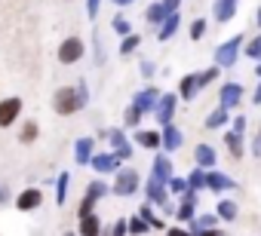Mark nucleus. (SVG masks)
Masks as SVG:
<instances>
[{
	"label": "nucleus",
	"mask_w": 261,
	"mask_h": 236,
	"mask_svg": "<svg viewBox=\"0 0 261 236\" xmlns=\"http://www.w3.org/2000/svg\"><path fill=\"white\" fill-rule=\"evenodd\" d=\"M89 104V83L77 80L74 86H59L53 92V110L59 116H74Z\"/></svg>",
	"instance_id": "f257e3e1"
},
{
	"label": "nucleus",
	"mask_w": 261,
	"mask_h": 236,
	"mask_svg": "<svg viewBox=\"0 0 261 236\" xmlns=\"http://www.w3.org/2000/svg\"><path fill=\"white\" fill-rule=\"evenodd\" d=\"M142 187H145V178L139 175L136 166H129V163L111 178V193H114V196H136Z\"/></svg>",
	"instance_id": "f03ea898"
},
{
	"label": "nucleus",
	"mask_w": 261,
	"mask_h": 236,
	"mask_svg": "<svg viewBox=\"0 0 261 236\" xmlns=\"http://www.w3.org/2000/svg\"><path fill=\"white\" fill-rule=\"evenodd\" d=\"M142 193H145V199H148L151 205L160 209V215H172V218H175V202H172V193H169V187H166L163 181H157V178L148 175Z\"/></svg>",
	"instance_id": "7ed1b4c3"
},
{
	"label": "nucleus",
	"mask_w": 261,
	"mask_h": 236,
	"mask_svg": "<svg viewBox=\"0 0 261 236\" xmlns=\"http://www.w3.org/2000/svg\"><path fill=\"white\" fill-rule=\"evenodd\" d=\"M108 193H111V184H108L105 178H92V181L86 184V190H83L80 202H77V221H80V218H86V215H92V212H95V205H98Z\"/></svg>",
	"instance_id": "20e7f679"
},
{
	"label": "nucleus",
	"mask_w": 261,
	"mask_h": 236,
	"mask_svg": "<svg viewBox=\"0 0 261 236\" xmlns=\"http://www.w3.org/2000/svg\"><path fill=\"white\" fill-rule=\"evenodd\" d=\"M246 34H233V37H227L224 43H218L215 46V55H212V62L221 68V71H227V68H233L237 65V58L243 55V46H246Z\"/></svg>",
	"instance_id": "39448f33"
},
{
	"label": "nucleus",
	"mask_w": 261,
	"mask_h": 236,
	"mask_svg": "<svg viewBox=\"0 0 261 236\" xmlns=\"http://www.w3.org/2000/svg\"><path fill=\"white\" fill-rule=\"evenodd\" d=\"M95 138H101V141H108L111 148L108 151H114L123 163H129L133 160V144H129V135H126V129L123 126H111V129H98L95 132Z\"/></svg>",
	"instance_id": "423d86ee"
},
{
	"label": "nucleus",
	"mask_w": 261,
	"mask_h": 236,
	"mask_svg": "<svg viewBox=\"0 0 261 236\" xmlns=\"http://www.w3.org/2000/svg\"><path fill=\"white\" fill-rule=\"evenodd\" d=\"M83 55H86V43H83V37H77V34L65 37V40L59 43V49H56V58H59L62 65H77V62H83Z\"/></svg>",
	"instance_id": "0eeeda50"
},
{
	"label": "nucleus",
	"mask_w": 261,
	"mask_h": 236,
	"mask_svg": "<svg viewBox=\"0 0 261 236\" xmlns=\"http://www.w3.org/2000/svg\"><path fill=\"white\" fill-rule=\"evenodd\" d=\"M123 166H126V163H123L114 151H95V157H92V163H89V169H92L98 178H105V175H111V178H114Z\"/></svg>",
	"instance_id": "6e6552de"
},
{
	"label": "nucleus",
	"mask_w": 261,
	"mask_h": 236,
	"mask_svg": "<svg viewBox=\"0 0 261 236\" xmlns=\"http://www.w3.org/2000/svg\"><path fill=\"white\" fill-rule=\"evenodd\" d=\"M22 110H25V101L19 95L0 98V129H13L22 120Z\"/></svg>",
	"instance_id": "1a4fd4ad"
},
{
	"label": "nucleus",
	"mask_w": 261,
	"mask_h": 236,
	"mask_svg": "<svg viewBox=\"0 0 261 236\" xmlns=\"http://www.w3.org/2000/svg\"><path fill=\"white\" fill-rule=\"evenodd\" d=\"M178 92H163V98H160V104H157V110H154V120H157V126L163 129V126H169V123H175V113H178Z\"/></svg>",
	"instance_id": "9d476101"
},
{
	"label": "nucleus",
	"mask_w": 261,
	"mask_h": 236,
	"mask_svg": "<svg viewBox=\"0 0 261 236\" xmlns=\"http://www.w3.org/2000/svg\"><path fill=\"white\" fill-rule=\"evenodd\" d=\"M243 98H246L243 83L227 80V83H221V86H218V104H221V107H227V110H240Z\"/></svg>",
	"instance_id": "9b49d317"
},
{
	"label": "nucleus",
	"mask_w": 261,
	"mask_h": 236,
	"mask_svg": "<svg viewBox=\"0 0 261 236\" xmlns=\"http://www.w3.org/2000/svg\"><path fill=\"white\" fill-rule=\"evenodd\" d=\"M197 202H200V193L188 187V190H185V196H178V202H175V221L188 227V224L200 215V212H197Z\"/></svg>",
	"instance_id": "f8f14e48"
},
{
	"label": "nucleus",
	"mask_w": 261,
	"mask_h": 236,
	"mask_svg": "<svg viewBox=\"0 0 261 236\" xmlns=\"http://www.w3.org/2000/svg\"><path fill=\"white\" fill-rule=\"evenodd\" d=\"M160 98H163V89L160 86H142L136 95H133V107H139L142 113H154L157 110V104H160Z\"/></svg>",
	"instance_id": "ddd939ff"
},
{
	"label": "nucleus",
	"mask_w": 261,
	"mask_h": 236,
	"mask_svg": "<svg viewBox=\"0 0 261 236\" xmlns=\"http://www.w3.org/2000/svg\"><path fill=\"white\" fill-rule=\"evenodd\" d=\"M43 205V187L40 184H31V187H25V190H19L16 193V212H34V209H40Z\"/></svg>",
	"instance_id": "4468645a"
},
{
	"label": "nucleus",
	"mask_w": 261,
	"mask_h": 236,
	"mask_svg": "<svg viewBox=\"0 0 261 236\" xmlns=\"http://www.w3.org/2000/svg\"><path fill=\"white\" fill-rule=\"evenodd\" d=\"M160 141H163V154H175V151H181L185 148V132L175 126V123H169V126H163L160 129Z\"/></svg>",
	"instance_id": "2eb2a0df"
},
{
	"label": "nucleus",
	"mask_w": 261,
	"mask_h": 236,
	"mask_svg": "<svg viewBox=\"0 0 261 236\" xmlns=\"http://www.w3.org/2000/svg\"><path fill=\"white\" fill-rule=\"evenodd\" d=\"M95 135H80L77 141H74V163L77 166H89L92 163V157H95Z\"/></svg>",
	"instance_id": "dca6fc26"
},
{
	"label": "nucleus",
	"mask_w": 261,
	"mask_h": 236,
	"mask_svg": "<svg viewBox=\"0 0 261 236\" xmlns=\"http://www.w3.org/2000/svg\"><path fill=\"white\" fill-rule=\"evenodd\" d=\"M206 190H212V193H218V196H224V193H230V190H237V181H233L230 175H224V172H218V169H212V172H206Z\"/></svg>",
	"instance_id": "f3484780"
},
{
	"label": "nucleus",
	"mask_w": 261,
	"mask_h": 236,
	"mask_svg": "<svg viewBox=\"0 0 261 236\" xmlns=\"http://www.w3.org/2000/svg\"><path fill=\"white\" fill-rule=\"evenodd\" d=\"M237 10H240V0H212V22L227 25V22H233Z\"/></svg>",
	"instance_id": "a211bd4d"
},
{
	"label": "nucleus",
	"mask_w": 261,
	"mask_h": 236,
	"mask_svg": "<svg viewBox=\"0 0 261 236\" xmlns=\"http://www.w3.org/2000/svg\"><path fill=\"white\" fill-rule=\"evenodd\" d=\"M175 175V169H172V157L169 154H163V151H157V157L151 160V178H157V181H163V184H169V178Z\"/></svg>",
	"instance_id": "6ab92c4d"
},
{
	"label": "nucleus",
	"mask_w": 261,
	"mask_h": 236,
	"mask_svg": "<svg viewBox=\"0 0 261 236\" xmlns=\"http://www.w3.org/2000/svg\"><path fill=\"white\" fill-rule=\"evenodd\" d=\"M194 163L200 166V169H206V172H212L215 166H218V151L209 144V141H200L197 148H194Z\"/></svg>",
	"instance_id": "aec40b11"
},
{
	"label": "nucleus",
	"mask_w": 261,
	"mask_h": 236,
	"mask_svg": "<svg viewBox=\"0 0 261 236\" xmlns=\"http://www.w3.org/2000/svg\"><path fill=\"white\" fill-rule=\"evenodd\" d=\"M129 138H133L139 148H145V151H160L163 148V141H160V129H136L133 135H129Z\"/></svg>",
	"instance_id": "412c9836"
},
{
	"label": "nucleus",
	"mask_w": 261,
	"mask_h": 236,
	"mask_svg": "<svg viewBox=\"0 0 261 236\" xmlns=\"http://www.w3.org/2000/svg\"><path fill=\"white\" fill-rule=\"evenodd\" d=\"M200 92H203V86H200V71H197V74H185V77L178 80V98H181V101H194Z\"/></svg>",
	"instance_id": "4be33fe9"
},
{
	"label": "nucleus",
	"mask_w": 261,
	"mask_h": 236,
	"mask_svg": "<svg viewBox=\"0 0 261 236\" xmlns=\"http://www.w3.org/2000/svg\"><path fill=\"white\" fill-rule=\"evenodd\" d=\"M139 215H142V218H145V221L151 224V230H160V233H166V230H169L166 218H163V215H157V205H151L148 199H145V202L139 205Z\"/></svg>",
	"instance_id": "5701e85b"
},
{
	"label": "nucleus",
	"mask_w": 261,
	"mask_h": 236,
	"mask_svg": "<svg viewBox=\"0 0 261 236\" xmlns=\"http://www.w3.org/2000/svg\"><path fill=\"white\" fill-rule=\"evenodd\" d=\"M101 233H105V221L95 212L77 221V236H101Z\"/></svg>",
	"instance_id": "b1692460"
},
{
	"label": "nucleus",
	"mask_w": 261,
	"mask_h": 236,
	"mask_svg": "<svg viewBox=\"0 0 261 236\" xmlns=\"http://www.w3.org/2000/svg\"><path fill=\"white\" fill-rule=\"evenodd\" d=\"M224 148H227V154H230V160L237 163V160H243L246 157V135H237V132H224Z\"/></svg>",
	"instance_id": "393cba45"
},
{
	"label": "nucleus",
	"mask_w": 261,
	"mask_h": 236,
	"mask_svg": "<svg viewBox=\"0 0 261 236\" xmlns=\"http://www.w3.org/2000/svg\"><path fill=\"white\" fill-rule=\"evenodd\" d=\"M227 126H230V110H227V107L218 104V107H212V110L206 113V129H209V132H212V129H227Z\"/></svg>",
	"instance_id": "a878e982"
},
{
	"label": "nucleus",
	"mask_w": 261,
	"mask_h": 236,
	"mask_svg": "<svg viewBox=\"0 0 261 236\" xmlns=\"http://www.w3.org/2000/svg\"><path fill=\"white\" fill-rule=\"evenodd\" d=\"M16 138H19V144H34L37 138H40V123L37 120H22L19 123V132H16Z\"/></svg>",
	"instance_id": "bb28decb"
},
{
	"label": "nucleus",
	"mask_w": 261,
	"mask_h": 236,
	"mask_svg": "<svg viewBox=\"0 0 261 236\" xmlns=\"http://www.w3.org/2000/svg\"><path fill=\"white\" fill-rule=\"evenodd\" d=\"M215 215L221 218V224H230V221L240 218V205H237L230 196H221V199L215 202Z\"/></svg>",
	"instance_id": "cd10ccee"
},
{
	"label": "nucleus",
	"mask_w": 261,
	"mask_h": 236,
	"mask_svg": "<svg viewBox=\"0 0 261 236\" xmlns=\"http://www.w3.org/2000/svg\"><path fill=\"white\" fill-rule=\"evenodd\" d=\"M212 227H221V218H218L215 212H203V215H197V218L188 224V230L197 233V236H200L203 230H212Z\"/></svg>",
	"instance_id": "c85d7f7f"
},
{
	"label": "nucleus",
	"mask_w": 261,
	"mask_h": 236,
	"mask_svg": "<svg viewBox=\"0 0 261 236\" xmlns=\"http://www.w3.org/2000/svg\"><path fill=\"white\" fill-rule=\"evenodd\" d=\"M178 28H181V16H178V13H172V16H169V19L157 28V40H160V43L172 40V37L178 34Z\"/></svg>",
	"instance_id": "c756f323"
},
{
	"label": "nucleus",
	"mask_w": 261,
	"mask_h": 236,
	"mask_svg": "<svg viewBox=\"0 0 261 236\" xmlns=\"http://www.w3.org/2000/svg\"><path fill=\"white\" fill-rule=\"evenodd\" d=\"M68 187H71V172H59L56 175V184H53V190H56V205L62 209L65 202H68Z\"/></svg>",
	"instance_id": "7c9ffc66"
},
{
	"label": "nucleus",
	"mask_w": 261,
	"mask_h": 236,
	"mask_svg": "<svg viewBox=\"0 0 261 236\" xmlns=\"http://www.w3.org/2000/svg\"><path fill=\"white\" fill-rule=\"evenodd\" d=\"M166 19H169V13L163 10V4H160V0H154V4L145 10V22H148V25H154V28H160Z\"/></svg>",
	"instance_id": "2f4dec72"
},
{
	"label": "nucleus",
	"mask_w": 261,
	"mask_h": 236,
	"mask_svg": "<svg viewBox=\"0 0 261 236\" xmlns=\"http://www.w3.org/2000/svg\"><path fill=\"white\" fill-rule=\"evenodd\" d=\"M142 110L139 107H133V104H129L126 110H123V129H129V132H136V129H142Z\"/></svg>",
	"instance_id": "473e14b6"
},
{
	"label": "nucleus",
	"mask_w": 261,
	"mask_h": 236,
	"mask_svg": "<svg viewBox=\"0 0 261 236\" xmlns=\"http://www.w3.org/2000/svg\"><path fill=\"white\" fill-rule=\"evenodd\" d=\"M126 224H129V236H148V233H151V224H148L139 212H136L133 218H126Z\"/></svg>",
	"instance_id": "72a5a7b5"
},
{
	"label": "nucleus",
	"mask_w": 261,
	"mask_h": 236,
	"mask_svg": "<svg viewBox=\"0 0 261 236\" xmlns=\"http://www.w3.org/2000/svg\"><path fill=\"white\" fill-rule=\"evenodd\" d=\"M139 46H142V34H139V31H133L129 37H123V40H120L117 52H120V55H133V52H136Z\"/></svg>",
	"instance_id": "f704fd0d"
},
{
	"label": "nucleus",
	"mask_w": 261,
	"mask_h": 236,
	"mask_svg": "<svg viewBox=\"0 0 261 236\" xmlns=\"http://www.w3.org/2000/svg\"><path fill=\"white\" fill-rule=\"evenodd\" d=\"M188 187L191 190H206V169H200V166H194L191 172H188Z\"/></svg>",
	"instance_id": "c9c22d12"
},
{
	"label": "nucleus",
	"mask_w": 261,
	"mask_h": 236,
	"mask_svg": "<svg viewBox=\"0 0 261 236\" xmlns=\"http://www.w3.org/2000/svg\"><path fill=\"white\" fill-rule=\"evenodd\" d=\"M206 28H209V19H194L191 28H188V37H191L194 43H200V40L206 37Z\"/></svg>",
	"instance_id": "e433bc0d"
},
{
	"label": "nucleus",
	"mask_w": 261,
	"mask_h": 236,
	"mask_svg": "<svg viewBox=\"0 0 261 236\" xmlns=\"http://www.w3.org/2000/svg\"><path fill=\"white\" fill-rule=\"evenodd\" d=\"M243 55H246V58H252V62H261V34L246 40V46H243Z\"/></svg>",
	"instance_id": "4c0bfd02"
},
{
	"label": "nucleus",
	"mask_w": 261,
	"mask_h": 236,
	"mask_svg": "<svg viewBox=\"0 0 261 236\" xmlns=\"http://www.w3.org/2000/svg\"><path fill=\"white\" fill-rule=\"evenodd\" d=\"M111 31H114L117 37H129V34H133V25L126 22V16H114V19H111Z\"/></svg>",
	"instance_id": "58836bf2"
},
{
	"label": "nucleus",
	"mask_w": 261,
	"mask_h": 236,
	"mask_svg": "<svg viewBox=\"0 0 261 236\" xmlns=\"http://www.w3.org/2000/svg\"><path fill=\"white\" fill-rule=\"evenodd\" d=\"M166 187H169L172 196H185V190H188V175H172Z\"/></svg>",
	"instance_id": "ea45409f"
},
{
	"label": "nucleus",
	"mask_w": 261,
	"mask_h": 236,
	"mask_svg": "<svg viewBox=\"0 0 261 236\" xmlns=\"http://www.w3.org/2000/svg\"><path fill=\"white\" fill-rule=\"evenodd\" d=\"M101 236H129V224H126V218L111 221V227H105V233H101Z\"/></svg>",
	"instance_id": "a19ab883"
},
{
	"label": "nucleus",
	"mask_w": 261,
	"mask_h": 236,
	"mask_svg": "<svg viewBox=\"0 0 261 236\" xmlns=\"http://www.w3.org/2000/svg\"><path fill=\"white\" fill-rule=\"evenodd\" d=\"M218 74H221V68H218V65H209L206 71H200V86L206 89L209 83H215V80H218Z\"/></svg>",
	"instance_id": "79ce46f5"
},
{
	"label": "nucleus",
	"mask_w": 261,
	"mask_h": 236,
	"mask_svg": "<svg viewBox=\"0 0 261 236\" xmlns=\"http://www.w3.org/2000/svg\"><path fill=\"white\" fill-rule=\"evenodd\" d=\"M246 126H249L246 113H233V120H230V132H237V135H246Z\"/></svg>",
	"instance_id": "37998d69"
},
{
	"label": "nucleus",
	"mask_w": 261,
	"mask_h": 236,
	"mask_svg": "<svg viewBox=\"0 0 261 236\" xmlns=\"http://www.w3.org/2000/svg\"><path fill=\"white\" fill-rule=\"evenodd\" d=\"M92 52H95V65H105V46L98 34H92Z\"/></svg>",
	"instance_id": "c03bdc74"
},
{
	"label": "nucleus",
	"mask_w": 261,
	"mask_h": 236,
	"mask_svg": "<svg viewBox=\"0 0 261 236\" xmlns=\"http://www.w3.org/2000/svg\"><path fill=\"white\" fill-rule=\"evenodd\" d=\"M139 71H142V77H145V80H151V77L157 74V65H154L151 58H142V65H139Z\"/></svg>",
	"instance_id": "a18cd8bd"
},
{
	"label": "nucleus",
	"mask_w": 261,
	"mask_h": 236,
	"mask_svg": "<svg viewBox=\"0 0 261 236\" xmlns=\"http://www.w3.org/2000/svg\"><path fill=\"white\" fill-rule=\"evenodd\" d=\"M98 13H101V0H86V16L98 19Z\"/></svg>",
	"instance_id": "49530a36"
},
{
	"label": "nucleus",
	"mask_w": 261,
	"mask_h": 236,
	"mask_svg": "<svg viewBox=\"0 0 261 236\" xmlns=\"http://www.w3.org/2000/svg\"><path fill=\"white\" fill-rule=\"evenodd\" d=\"M160 4H163V10L172 16V13H181V0H160Z\"/></svg>",
	"instance_id": "de8ad7c7"
},
{
	"label": "nucleus",
	"mask_w": 261,
	"mask_h": 236,
	"mask_svg": "<svg viewBox=\"0 0 261 236\" xmlns=\"http://www.w3.org/2000/svg\"><path fill=\"white\" fill-rule=\"evenodd\" d=\"M166 236H197V233H191L185 224H178V227H169V230H166Z\"/></svg>",
	"instance_id": "09e8293b"
},
{
	"label": "nucleus",
	"mask_w": 261,
	"mask_h": 236,
	"mask_svg": "<svg viewBox=\"0 0 261 236\" xmlns=\"http://www.w3.org/2000/svg\"><path fill=\"white\" fill-rule=\"evenodd\" d=\"M249 151H252L255 157H261V135H252V144H249Z\"/></svg>",
	"instance_id": "8fccbe9b"
},
{
	"label": "nucleus",
	"mask_w": 261,
	"mask_h": 236,
	"mask_svg": "<svg viewBox=\"0 0 261 236\" xmlns=\"http://www.w3.org/2000/svg\"><path fill=\"white\" fill-rule=\"evenodd\" d=\"M252 104L261 107V80H258V86H255V92H252Z\"/></svg>",
	"instance_id": "3c124183"
},
{
	"label": "nucleus",
	"mask_w": 261,
	"mask_h": 236,
	"mask_svg": "<svg viewBox=\"0 0 261 236\" xmlns=\"http://www.w3.org/2000/svg\"><path fill=\"white\" fill-rule=\"evenodd\" d=\"M200 236H227V233H224V227H212V230H203Z\"/></svg>",
	"instance_id": "603ef678"
},
{
	"label": "nucleus",
	"mask_w": 261,
	"mask_h": 236,
	"mask_svg": "<svg viewBox=\"0 0 261 236\" xmlns=\"http://www.w3.org/2000/svg\"><path fill=\"white\" fill-rule=\"evenodd\" d=\"M7 202H10V190L0 184V205H7Z\"/></svg>",
	"instance_id": "864d4df0"
},
{
	"label": "nucleus",
	"mask_w": 261,
	"mask_h": 236,
	"mask_svg": "<svg viewBox=\"0 0 261 236\" xmlns=\"http://www.w3.org/2000/svg\"><path fill=\"white\" fill-rule=\"evenodd\" d=\"M111 4H114V7H120V10H123V7H133V4H136V0H111Z\"/></svg>",
	"instance_id": "5fc2aeb1"
},
{
	"label": "nucleus",
	"mask_w": 261,
	"mask_h": 236,
	"mask_svg": "<svg viewBox=\"0 0 261 236\" xmlns=\"http://www.w3.org/2000/svg\"><path fill=\"white\" fill-rule=\"evenodd\" d=\"M255 25H258V31H261V7L255 10Z\"/></svg>",
	"instance_id": "6e6d98bb"
},
{
	"label": "nucleus",
	"mask_w": 261,
	"mask_h": 236,
	"mask_svg": "<svg viewBox=\"0 0 261 236\" xmlns=\"http://www.w3.org/2000/svg\"><path fill=\"white\" fill-rule=\"evenodd\" d=\"M255 80H261V62H255Z\"/></svg>",
	"instance_id": "4d7b16f0"
},
{
	"label": "nucleus",
	"mask_w": 261,
	"mask_h": 236,
	"mask_svg": "<svg viewBox=\"0 0 261 236\" xmlns=\"http://www.w3.org/2000/svg\"><path fill=\"white\" fill-rule=\"evenodd\" d=\"M62 236H77V230H65V233H62Z\"/></svg>",
	"instance_id": "13d9d810"
},
{
	"label": "nucleus",
	"mask_w": 261,
	"mask_h": 236,
	"mask_svg": "<svg viewBox=\"0 0 261 236\" xmlns=\"http://www.w3.org/2000/svg\"><path fill=\"white\" fill-rule=\"evenodd\" d=\"M258 132H261V126H258Z\"/></svg>",
	"instance_id": "bf43d9fd"
},
{
	"label": "nucleus",
	"mask_w": 261,
	"mask_h": 236,
	"mask_svg": "<svg viewBox=\"0 0 261 236\" xmlns=\"http://www.w3.org/2000/svg\"><path fill=\"white\" fill-rule=\"evenodd\" d=\"M258 135H261V132H258Z\"/></svg>",
	"instance_id": "052dcab7"
}]
</instances>
